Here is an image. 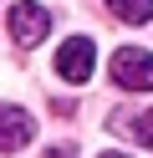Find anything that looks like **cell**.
<instances>
[{
    "label": "cell",
    "instance_id": "ba28073f",
    "mask_svg": "<svg viewBox=\"0 0 153 158\" xmlns=\"http://www.w3.org/2000/svg\"><path fill=\"white\" fill-rule=\"evenodd\" d=\"M97 158H128V153H97Z\"/></svg>",
    "mask_w": 153,
    "mask_h": 158
},
{
    "label": "cell",
    "instance_id": "3957f363",
    "mask_svg": "<svg viewBox=\"0 0 153 158\" xmlns=\"http://www.w3.org/2000/svg\"><path fill=\"white\" fill-rule=\"evenodd\" d=\"M10 36H15V46H41L51 36V10L36 5V0L10 5Z\"/></svg>",
    "mask_w": 153,
    "mask_h": 158
},
{
    "label": "cell",
    "instance_id": "8992f818",
    "mask_svg": "<svg viewBox=\"0 0 153 158\" xmlns=\"http://www.w3.org/2000/svg\"><path fill=\"white\" fill-rule=\"evenodd\" d=\"M107 10L122 26H143V21H153V0H107Z\"/></svg>",
    "mask_w": 153,
    "mask_h": 158
},
{
    "label": "cell",
    "instance_id": "6da1fadb",
    "mask_svg": "<svg viewBox=\"0 0 153 158\" xmlns=\"http://www.w3.org/2000/svg\"><path fill=\"white\" fill-rule=\"evenodd\" d=\"M56 72L66 77L71 87L92 82V72H97V46H92V36H66L56 51Z\"/></svg>",
    "mask_w": 153,
    "mask_h": 158
},
{
    "label": "cell",
    "instance_id": "277c9868",
    "mask_svg": "<svg viewBox=\"0 0 153 158\" xmlns=\"http://www.w3.org/2000/svg\"><path fill=\"white\" fill-rule=\"evenodd\" d=\"M31 138H36L31 112H26V107H5V102H0V153H15V148H26Z\"/></svg>",
    "mask_w": 153,
    "mask_h": 158
},
{
    "label": "cell",
    "instance_id": "52a82bcc",
    "mask_svg": "<svg viewBox=\"0 0 153 158\" xmlns=\"http://www.w3.org/2000/svg\"><path fill=\"white\" fill-rule=\"evenodd\" d=\"M46 158H71V148H46Z\"/></svg>",
    "mask_w": 153,
    "mask_h": 158
},
{
    "label": "cell",
    "instance_id": "5b68a950",
    "mask_svg": "<svg viewBox=\"0 0 153 158\" xmlns=\"http://www.w3.org/2000/svg\"><path fill=\"white\" fill-rule=\"evenodd\" d=\"M112 133H128L133 143L153 148V112H112Z\"/></svg>",
    "mask_w": 153,
    "mask_h": 158
},
{
    "label": "cell",
    "instance_id": "7a4b0ae2",
    "mask_svg": "<svg viewBox=\"0 0 153 158\" xmlns=\"http://www.w3.org/2000/svg\"><path fill=\"white\" fill-rule=\"evenodd\" d=\"M112 82L128 87V92H153V51L122 46V51L112 56Z\"/></svg>",
    "mask_w": 153,
    "mask_h": 158
}]
</instances>
